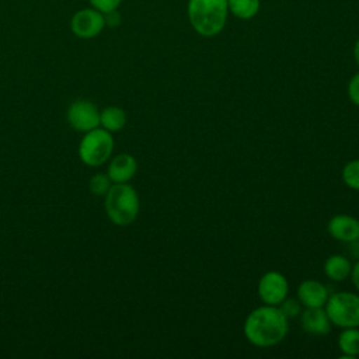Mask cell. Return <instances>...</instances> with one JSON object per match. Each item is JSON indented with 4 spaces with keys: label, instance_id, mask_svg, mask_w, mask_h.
<instances>
[{
    "label": "cell",
    "instance_id": "cell-4",
    "mask_svg": "<svg viewBox=\"0 0 359 359\" xmlns=\"http://www.w3.org/2000/svg\"><path fill=\"white\" fill-rule=\"evenodd\" d=\"M114 151V137L104 128H95L81 137L79 144L80 160L90 167L104 164Z\"/></svg>",
    "mask_w": 359,
    "mask_h": 359
},
{
    "label": "cell",
    "instance_id": "cell-15",
    "mask_svg": "<svg viewBox=\"0 0 359 359\" xmlns=\"http://www.w3.org/2000/svg\"><path fill=\"white\" fill-rule=\"evenodd\" d=\"M100 125L108 132H118L126 125V112L119 107H107L100 114Z\"/></svg>",
    "mask_w": 359,
    "mask_h": 359
},
{
    "label": "cell",
    "instance_id": "cell-7",
    "mask_svg": "<svg viewBox=\"0 0 359 359\" xmlns=\"http://www.w3.org/2000/svg\"><path fill=\"white\" fill-rule=\"evenodd\" d=\"M105 27V17L101 11L93 8H83L73 14L70 21L72 32L81 39H91L101 34Z\"/></svg>",
    "mask_w": 359,
    "mask_h": 359
},
{
    "label": "cell",
    "instance_id": "cell-16",
    "mask_svg": "<svg viewBox=\"0 0 359 359\" xmlns=\"http://www.w3.org/2000/svg\"><path fill=\"white\" fill-rule=\"evenodd\" d=\"M229 13L240 20L254 18L261 7L259 0H227Z\"/></svg>",
    "mask_w": 359,
    "mask_h": 359
},
{
    "label": "cell",
    "instance_id": "cell-18",
    "mask_svg": "<svg viewBox=\"0 0 359 359\" xmlns=\"http://www.w3.org/2000/svg\"><path fill=\"white\" fill-rule=\"evenodd\" d=\"M111 185H112V181L109 180L108 174L98 172V174L93 175L90 180V191L98 196L105 195L108 192V189L111 188Z\"/></svg>",
    "mask_w": 359,
    "mask_h": 359
},
{
    "label": "cell",
    "instance_id": "cell-9",
    "mask_svg": "<svg viewBox=\"0 0 359 359\" xmlns=\"http://www.w3.org/2000/svg\"><path fill=\"white\" fill-rule=\"evenodd\" d=\"M327 231L334 240L349 244L359 238V220L345 213L335 215L328 220Z\"/></svg>",
    "mask_w": 359,
    "mask_h": 359
},
{
    "label": "cell",
    "instance_id": "cell-3",
    "mask_svg": "<svg viewBox=\"0 0 359 359\" xmlns=\"http://www.w3.org/2000/svg\"><path fill=\"white\" fill-rule=\"evenodd\" d=\"M140 210V201L136 189L129 184H112L105 194V212L116 226L132 224Z\"/></svg>",
    "mask_w": 359,
    "mask_h": 359
},
{
    "label": "cell",
    "instance_id": "cell-2",
    "mask_svg": "<svg viewBox=\"0 0 359 359\" xmlns=\"http://www.w3.org/2000/svg\"><path fill=\"white\" fill-rule=\"evenodd\" d=\"M187 14L196 34L205 38L216 36L227 21V0H188Z\"/></svg>",
    "mask_w": 359,
    "mask_h": 359
},
{
    "label": "cell",
    "instance_id": "cell-5",
    "mask_svg": "<svg viewBox=\"0 0 359 359\" xmlns=\"http://www.w3.org/2000/svg\"><path fill=\"white\" fill-rule=\"evenodd\" d=\"M332 325L338 328L359 327V294L353 292H335L328 296L324 306Z\"/></svg>",
    "mask_w": 359,
    "mask_h": 359
},
{
    "label": "cell",
    "instance_id": "cell-6",
    "mask_svg": "<svg viewBox=\"0 0 359 359\" xmlns=\"http://www.w3.org/2000/svg\"><path fill=\"white\" fill-rule=\"evenodd\" d=\"M257 292L264 304L279 306L287 297L289 282L282 272L268 271L259 278Z\"/></svg>",
    "mask_w": 359,
    "mask_h": 359
},
{
    "label": "cell",
    "instance_id": "cell-14",
    "mask_svg": "<svg viewBox=\"0 0 359 359\" xmlns=\"http://www.w3.org/2000/svg\"><path fill=\"white\" fill-rule=\"evenodd\" d=\"M338 348L342 358H356L359 355V327L342 328L338 335Z\"/></svg>",
    "mask_w": 359,
    "mask_h": 359
},
{
    "label": "cell",
    "instance_id": "cell-23",
    "mask_svg": "<svg viewBox=\"0 0 359 359\" xmlns=\"http://www.w3.org/2000/svg\"><path fill=\"white\" fill-rule=\"evenodd\" d=\"M353 59H355L356 65L359 66V38L356 39V42L353 45Z\"/></svg>",
    "mask_w": 359,
    "mask_h": 359
},
{
    "label": "cell",
    "instance_id": "cell-19",
    "mask_svg": "<svg viewBox=\"0 0 359 359\" xmlns=\"http://www.w3.org/2000/svg\"><path fill=\"white\" fill-rule=\"evenodd\" d=\"M278 307H279L280 311L286 316L287 320H289V318H294V317L300 316V313H302V304H300V302L296 300V299H287V297H286Z\"/></svg>",
    "mask_w": 359,
    "mask_h": 359
},
{
    "label": "cell",
    "instance_id": "cell-10",
    "mask_svg": "<svg viewBox=\"0 0 359 359\" xmlns=\"http://www.w3.org/2000/svg\"><path fill=\"white\" fill-rule=\"evenodd\" d=\"M328 296L327 286L316 279H306L297 287V300L304 309L324 307Z\"/></svg>",
    "mask_w": 359,
    "mask_h": 359
},
{
    "label": "cell",
    "instance_id": "cell-22",
    "mask_svg": "<svg viewBox=\"0 0 359 359\" xmlns=\"http://www.w3.org/2000/svg\"><path fill=\"white\" fill-rule=\"evenodd\" d=\"M351 280L353 283V286L356 287V290L359 292V258L356 259V262L352 265V271H351Z\"/></svg>",
    "mask_w": 359,
    "mask_h": 359
},
{
    "label": "cell",
    "instance_id": "cell-12",
    "mask_svg": "<svg viewBox=\"0 0 359 359\" xmlns=\"http://www.w3.org/2000/svg\"><path fill=\"white\" fill-rule=\"evenodd\" d=\"M137 171V161L132 154L122 153L115 156L107 170V174L112 184L129 182Z\"/></svg>",
    "mask_w": 359,
    "mask_h": 359
},
{
    "label": "cell",
    "instance_id": "cell-1",
    "mask_svg": "<svg viewBox=\"0 0 359 359\" xmlns=\"http://www.w3.org/2000/svg\"><path fill=\"white\" fill-rule=\"evenodd\" d=\"M243 331L247 341L254 346L269 348L286 338L289 320L278 306L264 304L248 313Z\"/></svg>",
    "mask_w": 359,
    "mask_h": 359
},
{
    "label": "cell",
    "instance_id": "cell-8",
    "mask_svg": "<svg viewBox=\"0 0 359 359\" xmlns=\"http://www.w3.org/2000/svg\"><path fill=\"white\" fill-rule=\"evenodd\" d=\"M100 111L88 100H77L67 109V121L76 130L88 132L100 126Z\"/></svg>",
    "mask_w": 359,
    "mask_h": 359
},
{
    "label": "cell",
    "instance_id": "cell-20",
    "mask_svg": "<svg viewBox=\"0 0 359 359\" xmlns=\"http://www.w3.org/2000/svg\"><path fill=\"white\" fill-rule=\"evenodd\" d=\"M90 4L101 11L102 14H109L112 11H116V8L121 6L122 0H88Z\"/></svg>",
    "mask_w": 359,
    "mask_h": 359
},
{
    "label": "cell",
    "instance_id": "cell-21",
    "mask_svg": "<svg viewBox=\"0 0 359 359\" xmlns=\"http://www.w3.org/2000/svg\"><path fill=\"white\" fill-rule=\"evenodd\" d=\"M346 91H348V97H349L351 102H352L353 105L359 107V72L355 73V74L351 77V80H349V83H348Z\"/></svg>",
    "mask_w": 359,
    "mask_h": 359
},
{
    "label": "cell",
    "instance_id": "cell-11",
    "mask_svg": "<svg viewBox=\"0 0 359 359\" xmlns=\"http://www.w3.org/2000/svg\"><path fill=\"white\" fill-rule=\"evenodd\" d=\"M302 328L311 335L324 337L331 331V321L324 307H310L300 313Z\"/></svg>",
    "mask_w": 359,
    "mask_h": 359
},
{
    "label": "cell",
    "instance_id": "cell-13",
    "mask_svg": "<svg viewBox=\"0 0 359 359\" xmlns=\"http://www.w3.org/2000/svg\"><path fill=\"white\" fill-rule=\"evenodd\" d=\"M352 271V262L349 258L341 254L330 255L324 262V273L330 280L342 282L345 280Z\"/></svg>",
    "mask_w": 359,
    "mask_h": 359
},
{
    "label": "cell",
    "instance_id": "cell-17",
    "mask_svg": "<svg viewBox=\"0 0 359 359\" xmlns=\"http://www.w3.org/2000/svg\"><path fill=\"white\" fill-rule=\"evenodd\" d=\"M342 181L348 188L359 191V158L351 160L344 165Z\"/></svg>",
    "mask_w": 359,
    "mask_h": 359
}]
</instances>
